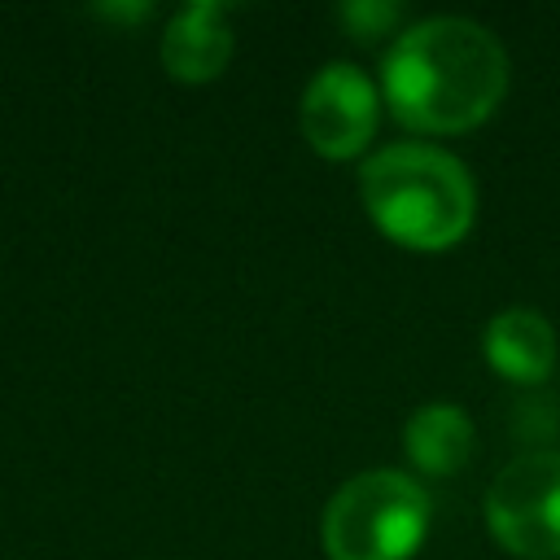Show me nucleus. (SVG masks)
<instances>
[{"label": "nucleus", "instance_id": "1", "mask_svg": "<svg viewBox=\"0 0 560 560\" xmlns=\"http://www.w3.org/2000/svg\"><path fill=\"white\" fill-rule=\"evenodd\" d=\"M381 101L424 136L481 127L508 92L503 44L472 18L438 13L398 31L381 57Z\"/></svg>", "mask_w": 560, "mask_h": 560}, {"label": "nucleus", "instance_id": "2", "mask_svg": "<svg viewBox=\"0 0 560 560\" xmlns=\"http://www.w3.org/2000/svg\"><path fill=\"white\" fill-rule=\"evenodd\" d=\"M359 197L376 232L416 254L459 245L477 219V184L468 166L424 140L376 149L359 171Z\"/></svg>", "mask_w": 560, "mask_h": 560}, {"label": "nucleus", "instance_id": "3", "mask_svg": "<svg viewBox=\"0 0 560 560\" xmlns=\"http://www.w3.org/2000/svg\"><path fill=\"white\" fill-rule=\"evenodd\" d=\"M429 534V494L411 472L368 468L332 490L319 516L328 560H411Z\"/></svg>", "mask_w": 560, "mask_h": 560}, {"label": "nucleus", "instance_id": "4", "mask_svg": "<svg viewBox=\"0 0 560 560\" xmlns=\"http://www.w3.org/2000/svg\"><path fill=\"white\" fill-rule=\"evenodd\" d=\"M486 525L521 560H560V451H525L486 490Z\"/></svg>", "mask_w": 560, "mask_h": 560}, {"label": "nucleus", "instance_id": "5", "mask_svg": "<svg viewBox=\"0 0 560 560\" xmlns=\"http://www.w3.org/2000/svg\"><path fill=\"white\" fill-rule=\"evenodd\" d=\"M381 105L385 101L376 79H368L350 61H328L302 88V105H298L302 136L328 162L359 158L381 127Z\"/></svg>", "mask_w": 560, "mask_h": 560}, {"label": "nucleus", "instance_id": "6", "mask_svg": "<svg viewBox=\"0 0 560 560\" xmlns=\"http://www.w3.org/2000/svg\"><path fill=\"white\" fill-rule=\"evenodd\" d=\"M481 354L503 381L529 389V385H542L551 376L556 354H560V337H556V328L542 311L503 306L481 328Z\"/></svg>", "mask_w": 560, "mask_h": 560}, {"label": "nucleus", "instance_id": "7", "mask_svg": "<svg viewBox=\"0 0 560 560\" xmlns=\"http://www.w3.org/2000/svg\"><path fill=\"white\" fill-rule=\"evenodd\" d=\"M232 48H236V39L228 26V9L214 0H197L171 18V26L162 35V66L179 83H210L228 70Z\"/></svg>", "mask_w": 560, "mask_h": 560}, {"label": "nucleus", "instance_id": "8", "mask_svg": "<svg viewBox=\"0 0 560 560\" xmlns=\"http://www.w3.org/2000/svg\"><path fill=\"white\" fill-rule=\"evenodd\" d=\"M472 446H477V429H472L468 411L455 402L416 407L402 429V451H407L411 468H420L424 477L459 472L472 459Z\"/></svg>", "mask_w": 560, "mask_h": 560}, {"label": "nucleus", "instance_id": "9", "mask_svg": "<svg viewBox=\"0 0 560 560\" xmlns=\"http://www.w3.org/2000/svg\"><path fill=\"white\" fill-rule=\"evenodd\" d=\"M337 18L350 26V35L354 39H376V35H385V31H394V22H398V4H381V0H350V4H341L337 9Z\"/></svg>", "mask_w": 560, "mask_h": 560}]
</instances>
